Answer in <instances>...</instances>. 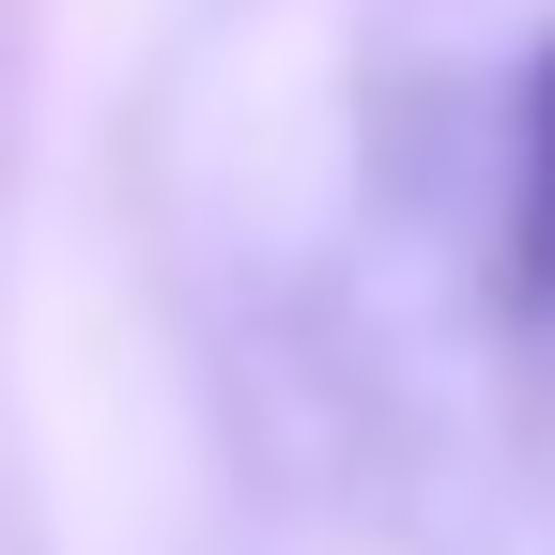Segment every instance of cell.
Returning a JSON list of instances; mask_svg holds the SVG:
<instances>
[{
  "label": "cell",
  "mask_w": 555,
  "mask_h": 555,
  "mask_svg": "<svg viewBox=\"0 0 555 555\" xmlns=\"http://www.w3.org/2000/svg\"><path fill=\"white\" fill-rule=\"evenodd\" d=\"M525 139H540V262H555V47H540V108H525Z\"/></svg>",
  "instance_id": "1"
}]
</instances>
